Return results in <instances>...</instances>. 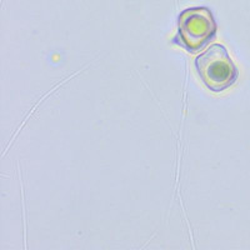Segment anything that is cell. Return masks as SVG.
Here are the masks:
<instances>
[{"label": "cell", "instance_id": "7a4b0ae2", "mask_svg": "<svg viewBox=\"0 0 250 250\" xmlns=\"http://www.w3.org/2000/svg\"><path fill=\"white\" fill-rule=\"evenodd\" d=\"M195 70L200 80L213 93H222L235 84L239 69L222 44L210 45L195 58Z\"/></svg>", "mask_w": 250, "mask_h": 250}, {"label": "cell", "instance_id": "6da1fadb", "mask_svg": "<svg viewBox=\"0 0 250 250\" xmlns=\"http://www.w3.org/2000/svg\"><path fill=\"white\" fill-rule=\"evenodd\" d=\"M218 24L208 6H191L180 12L178 33L171 43L190 54H198L216 38Z\"/></svg>", "mask_w": 250, "mask_h": 250}]
</instances>
